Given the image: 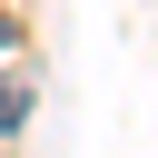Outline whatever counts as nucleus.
<instances>
[{
	"label": "nucleus",
	"instance_id": "obj_1",
	"mask_svg": "<svg viewBox=\"0 0 158 158\" xmlns=\"http://www.w3.org/2000/svg\"><path fill=\"white\" fill-rule=\"evenodd\" d=\"M20 118H30V79H10V89H0V128H20Z\"/></svg>",
	"mask_w": 158,
	"mask_h": 158
}]
</instances>
